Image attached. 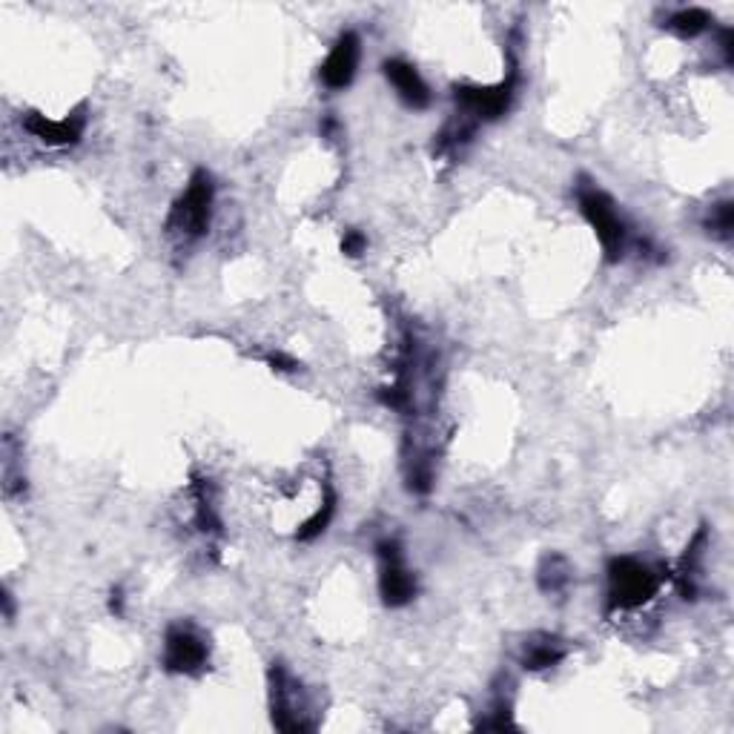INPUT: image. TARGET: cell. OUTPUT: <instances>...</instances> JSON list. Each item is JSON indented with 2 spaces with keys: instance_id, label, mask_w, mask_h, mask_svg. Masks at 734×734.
<instances>
[{
  "instance_id": "52a82bcc",
  "label": "cell",
  "mask_w": 734,
  "mask_h": 734,
  "mask_svg": "<svg viewBox=\"0 0 734 734\" xmlns=\"http://www.w3.org/2000/svg\"><path fill=\"white\" fill-rule=\"evenodd\" d=\"M207 640L189 625H173L164 637V669L169 675H196L207 666Z\"/></svg>"
},
{
  "instance_id": "7c38bea8",
  "label": "cell",
  "mask_w": 734,
  "mask_h": 734,
  "mask_svg": "<svg viewBox=\"0 0 734 734\" xmlns=\"http://www.w3.org/2000/svg\"><path fill=\"white\" fill-rule=\"evenodd\" d=\"M571 574H574V568L562 554H548L546 560L539 562L537 582L546 594H562L571 585Z\"/></svg>"
},
{
  "instance_id": "2e32d148",
  "label": "cell",
  "mask_w": 734,
  "mask_h": 734,
  "mask_svg": "<svg viewBox=\"0 0 734 734\" xmlns=\"http://www.w3.org/2000/svg\"><path fill=\"white\" fill-rule=\"evenodd\" d=\"M364 250H368V239H364L359 230H348V233H344V239H342V253L350 255V259H359Z\"/></svg>"
},
{
  "instance_id": "4fadbf2b",
  "label": "cell",
  "mask_w": 734,
  "mask_h": 734,
  "mask_svg": "<svg viewBox=\"0 0 734 734\" xmlns=\"http://www.w3.org/2000/svg\"><path fill=\"white\" fill-rule=\"evenodd\" d=\"M709 23H712V18H709L705 9L689 7V9H680V12H675L666 26H669V30L680 37H698L709 30Z\"/></svg>"
},
{
  "instance_id": "277c9868",
  "label": "cell",
  "mask_w": 734,
  "mask_h": 734,
  "mask_svg": "<svg viewBox=\"0 0 734 734\" xmlns=\"http://www.w3.org/2000/svg\"><path fill=\"white\" fill-rule=\"evenodd\" d=\"M305 691L298 686L296 677L284 669L282 662H273L270 669V714H273V726L282 732H310L316 723L307 712Z\"/></svg>"
},
{
  "instance_id": "9a60e30c",
  "label": "cell",
  "mask_w": 734,
  "mask_h": 734,
  "mask_svg": "<svg viewBox=\"0 0 734 734\" xmlns=\"http://www.w3.org/2000/svg\"><path fill=\"white\" fill-rule=\"evenodd\" d=\"M705 230H709V235H714V239H720V241L732 239V230H734L732 201L714 204L712 210H709V216H705Z\"/></svg>"
},
{
  "instance_id": "7a4b0ae2",
  "label": "cell",
  "mask_w": 734,
  "mask_h": 734,
  "mask_svg": "<svg viewBox=\"0 0 734 734\" xmlns=\"http://www.w3.org/2000/svg\"><path fill=\"white\" fill-rule=\"evenodd\" d=\"M577 201H580V210L582 216H585V221L594 227L605 259H609V262H620V259L628 253V239H632V233H628V224H625V219L620 216L617 204L611 201L603 189L591 187V184H582V187L577 189Z\"/></svg>"
},
{
  "instance_id": "8992f818",
  "label": "cell",
  "mask_w": 734,
  "mask_h": 734,
  "mask_svg": "<svg viewBox=\"0 0 734 734\" xmlns=\"http://www.w3.org/2000/svg\"><path fill=\"white\" fill-rule=\"evenodd\" d=\"M516 95V69L496 87H457L453 98H457L459 110L465 118H476V121H494V118L505 116Z\"/></svg>"
},
{
  "instance_id": "e0dca14e",
  "label": "cell",
  "mask_w": 734,
  "mask_h": 734,
  "mask_svg": "<svg viewBox=\"0 0 734 734\" xmlns=\"http://www.w3.org/2000/svg\"><path fill=\"white\" fill-rule=\"evenodd\" d=\"M267 362L273 364V371H287V373H293V371H298V368H302V364H298L293 357H287V353H270Z\"/></svg>"
},
{
  "instance_id": "30bf717a",
  "label": "cell",
  "mask_w": 734,
  "mask_h": 734,
  "mask_svg": "<svg viewBox=\"0 0 734 734\" xmlns=\"http://www.w3.org/2000/svg\"><path fill=\"white\" fill-rule=\"evenodd\" d=\"M382 73H385L387 84L396 89V95H399L410 110H425V107H428L430 89L423 80V75L416 73V66H410L407 61L393 58L382 64Z\"/></svg>"
},
{
  "instance_id": "8fae6325",
  "label": "cell",
  "mask_w": 734,
  "mask_h": 734,
  "mask_svg": "<svg viewBox=\"0 0 734 734\" xmlns=\"http://www.w3.org/2000/svg\"><path fill=\"white\" fill-rule=\"evenodd\" d=\"M566 655H568L566 643H562L557 634H534V637L525 640L523 657H519V660H523V669L546 671L554 669Z\"/></svg>"
},
{
  "instance_id": "5b68a950",
  "label": "cell",
  "mask_w": 734,
  "mask_h": 734,
  "mask_svg": "<svg viewBox=\"0 0 734 734\" xmlns=\"http://www.w3.org/2000/svg\"><path fill=\"white\" fill-rule=\"evenodd\" d=\"M379 557V594L391 609H402L416 596V577L407 568L405 551L396 539H382L376 546Z\"/></svg>"
},
{
  "instance_id": "ac0fdd59",
  "label": "cell",
  "mask_w": 734,
  "mask_h": 734,
  "mask_svg": "<svg viewBox=\"0 0 734 734\" xmlns=\"http://www.w3.org/2000/svg\"><path fill=\"white\" fill-rule=\"evenodd\" d=\"M732 46H734V32L732 30L720 32V52H723V61H726L728 66H732Z\"/></svg>"
},
{
  "instance_id": "d6986e66",
  "label": "cell",
  "mask_w": 734,
  "mask_h": 734,
  "mask_svg": "<svg viewBox=\"0 0 734 734\" xmlns=\"http://www.w3.org/2000/svg\"><path fill=\"white\" fill-rule=\"evenodd\" d=\"M110 611H112V614H121V611H124V591H121V589H116V591H112Z\"/></svg>"
},
{
  "instance_id": "6da1fadb",
  "label": "cell",
  "mask_w": 734,
  "mask_h": 734,
  "mask_svg": "<svg viewBox=\"0 0 734 734\" xmlns=\"http://www.w3.org/2000/svg\"><path fill=\"white\" fill-rule=\"evenodd\" d=\"M212 204H216V184L207 169H196L182 198L173 204L167 219V233L178 241H196L210 230Z\"/></svg>"
},
{
  "instance_id": "5bb4252c",
  "label": "cell",
  "mask_w": 734,
  "mask_h": 734,
  "mask_svg": "<svg viewBox=\"0 0 734 734\" xmlns=\"http://www.w3.org/2000/svg\"><path fill=\"white\" fill-rule=\"evenodd\" d=\"M333 514H336V494L333 491H328V496H325V502H321V508H316V514H313L310 519H307V523L296 532L298 543H310V539L321 537V534L328 532Z\"/></svg>"
},
{
  "instance_id": "ba28073f",
  "label": "cell",
  "mask_w": 734,
  "mask_h": 734,
  "mask_svg": "<svg viewBox=\"0 0 734 734\" xmlns=\"http://www.w3.org/2000/svg\"><path fill=\"white\" fill-rule=\"evenodd\" d=\"M362 58V41L357 32H342L330 50L328 61L321 64V84L328 89H344L353 84Z\"/></svg>"
},
{
  "instance_id": "3957f363",
  "label": "cell",
  "mask_w": 734,
  "mask_h": 734,
  "mask_svg": "<svg viewBox=\"0 0 734 734\" xmlns=\"http://www.w3.org/2000/svg\"><path fill=\"white\" fill-rule=\"evenodd\" d=\"M605 574H609V605L617 611L640 609L660 591V577L651 571V566L634 557H614Z\"/></svg>"
},
{
  "instance_id": "9c48e42d",
  "label": "cell",
  "mask_w": 734,
  "mask_h": 734,
  "mask_svg": "<svg viewBox=\"0 0 734 734\" xmlns=\"http://www.w3.org/2000/svg\"><path fill=\"white\" fill-rule=\"evenodd\" d=\"M23 127L30 135H35L37 141H44L50 146H69L84 135V127H87V116L84 110H78L75 116L64 118V121H50L41 112H30L23 118Z\"/></svg>"
}]
</instances>
